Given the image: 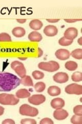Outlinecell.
<instances>
[{
	"instance_id": "cell-1",
	"label": "cell",
	"mask_w": 82,
	"mask_h": 124,
	"mask_svg": "<svg viewBox=\"0 0 82 124\" xmlns=\"http://www.w3.org/2000/svg\"><path fill=\"white\" fill-rule=\"evenodd\" d=\"M21 84L18 77L9 72H0V92H10Z\"/></svg>"
},
{
	"instance_id": "cell-2",
	"label": "cell",
	"mask_w": 82,
	"mask_h": 124,
	"mask_svg": "<svg viewBox=\"0 0 82 124\" xmlns=\"http://www.w3.org/2000/svg\"><path fill=\"white\" fill-rule=\"evenodd\" d=\"M19 100L15 97L13 94L2 93L0 94V104L3 105H16L19 102Z\"/></svg>"
},
{
	"instance_id": "cell-3",
	"label": "cell",
	"mask_w": 82,
	"mask_h": 124,
	"mask_svg": "<svg viewBox=\"0 0 82 124\" xmlns=\"http://www.w3.org/2000/svg\"><path fill=\"white\" fill-rule=\"evenodd\" d=\"M38 67L43 70L52 72L59 69L60 65L56 61H50L47 62H41L38 64Z\"/></svg>"
},
{
	"instance_id": "cell-4",
	"label": "cell",
	"mask_w": 82,
	"mask_h": 124,
	"mask_svg": "<svg viewBox=\"0 0 82 124\" xmlns=\"http://www.w3.org/2000/svg\"><path fill=\"white\" fill-rule=\"evenodd\" d=\"M19 113L22 115L35 117L38 115V110L37 108L32 107L28 104H24L19 107Z\"/></svg>"
},
{
	"instance_id": "cell-5",
	"label": "cell",
	"mask_w": 82,
	"mask_h": 124,
	"mask_svg": "<svg viewBox=\"0 0 82 124\" xmlns=\"http://www.w3.org/2000/svg\"><path fill=\"white\" fill-rule=\"evenodd\" d=\"M11 68L17 73V75L21 78L26 76V70L24 64L21 62L15 61L13 62L10 65Z\"/></svg>"
},
{
	"instance_id": "cell-6",
	"label": "cell",
	"mask_w": 82,
	"mask_h": 124,
	"mask_svg": "<svg viewBox=\"0 0 82 124\" xmlns=\"http://www.w3.org/2000/svg\"><path fill=\"white\" fill-rule=\"evenodd\" d=\"M65 91L68 94L80 95L82 94V86L76 83L70 84L65 87Z\"/></svg>"
},
{
	"instance_id": "cell-7",
	"label": "cell",
	"mask_w": 82,
	"mask_h": 124,
	"mask_svg": "<svg viewBox=\"0 0 82 124\" xmlns=\"http://www.w3.org/2000/svg\"><path fill=\"white\" fill-rule=\"evenodd\" d=\"M28 100L30 103L33 105L38 106L45 101L46 97L43 95H34L29 97Z\"/></svg>"
},
{
	"instance_id": "cell-8",
	"label": "cell",
	"mask_w": 82,
	"mask_h": 124,
	"mask_svg": "<svg viewBox=\"0 0 82 124\" xmlns=\"http://www.w3.org/2000/svg\"><path fill=\"white\" fill-rule=\"evenodd\" d=\"M53 80L58 83H64L69 80V76L67 73L60 72L56 73L53 77Z\"/></svg>"
},
{
	"instance_id": "cell-9",
	"label": "cell",
	"mask_w": 82,
	"mask_h": 124,
	"mask_svg": "<svg viewBox=\"0 0 82 124\" xmlns=\"http://www.w3.org/2000/svg\"><path fill=\"white\" fill-rule=\"evenodd\" d=\"M64 37L68 40H73L78 35V30L75 28H69L64 33Z\"/></svg>"
},
{
	"instance_id": "cell-10",
	"label": "cell",
	"mask_w": 82,
	"mask_h": 124,
	"mask_svg": "<svg viewBox=\"0 0 82 124\" xmlns=\"http://www.w3.org/2000/svg\"><path fill=\"white\" fill-rule=\"evenodd\" d=\"M55 55L58 60L65 61L70 57V52L67 49H60L57 50L55 53Z\"/></svg>"
},
{
	"instance_id": "cell-11",
	"label": "cell",
	"mask_w": 82,
	"mask_h": 124,
	"mask_svg": "<svg viewBox=\"0 0 82 124\" xmlns=\"http://www.w3.org/2000/svg\"><path fill=\"white\" fill-rule=\"evenodd\" d=\"M69 115V114L67 111L65 110L59 108L56 109L53 113V117L58 121H62L67 118Z\"/></svg>"
},
{
	"instance_id": "cell-12",
	"label": "cell",
	"mask_w": 82,
	"mask_h": 124,
	"mask_svg": "<svg viewBox=\"0 0 82 124\" xmlns=\"http://www.w3.org/2000/svg\"><path fill=\"white\" fill-rule=\"evenodd\" d=\"M43 32L46 36L49 37H53L57 34L58 29L56 26L49 25L45 27Z\"/></svg>"
},
{
	"instance_id": "cell-13",
	"label": "cell",
	"mask_w": 82,
	"mask_h": 124,
	"mask_svg": "<svg viewBox=\"0 0 82 124\" xmlns=\"http://www.w3.org/2000/svg\"><path fill=\"white\" fill-rule=\"evenodd\" d=\"M65 101L61 98H56L52 99L51 101V106L54 109L62 108L65 106Z\"/></svg>"
},
{
	"instance_id": "cell-14",
	"label": "cell",
	"mask_w": 82,
	"mask_h": 124,
	"mask_svg": "<svg viewBox=\"0 0 82 124\" xmlns=\"http://www.w3.org/2000/svg\"><path fill=\"white\" fill-rule=\"evenodd\" d=\"M29 40L32 42H40L43 39L42 35L37 31H33L28 35Z\"/></svg>"
},
{
	"instance_id": "cell-15",
	"label": "cell",
	"mask_w": 82,
	"mask_h": 124,
	"mask_svg": "<svg viewBox=\"0 0 82 124\" xmlns=\"http://www.w3.org/2000/svg\"><path fill=\"white\" fill-rule=\"evenodd\" d=\"M43 22L38 19H34L29 23L30 28L36 31L40 30L43 27Z\"/></svg>"
},
{
	"instance_id": "cell-16",
	"label": "cell",
	"mask_w": 82,
	"mask_h": 124,
	"mask_svg": "<svg viewBox=\"0 0 82 124\" xmlns=\"http://www.w3.org/2000/svg\"><path fill=\"white\" fill-rule=\"evenodd\" d=\"M30 95V93L25 88L19 89L15 93V96L18 98H29Z\"/></svg>"
},
{
	"instance_id": "cell-17",
	"label": "cell",
	"mask_w": 82,
	"mask_h": 124,
	"mask_svg": "<svg viewBox=\"0 0 82 124\" xmlns=\"http://www.w3.org/2000/svg\"><path fill=\"white\" fill-rule=\"evenodd\" d=\"M12 33L15 37L18 38L22 37L25 35L26 31L22 27H15L13 30Z\"/></svg>"
},
{
	"instance_id": "cell-18",
	"label": "cell",
	"mask_w": 82,
	"mask_h": 124,
	"mask_svg": "<svg viewBox=\"0 0 82 124\" xmlns=\"http://www.w3.org/2000/svg\"><path fill=\"white\" fill-rule=\"evenodd\" d=\"M48 94L51 96H57L60 95L61 90L60 87L57 86H51L47 90Z\"/></svg>"
},
{
	"instance_id": "cell-19",
	"label": "cell",
	"mask_w": 82,
	"mask_h": 124,
	"mask_svg": "<svg viewBox=\"0 0 82 124\" xmlns=\"http://www.w3.org/2000/svg\"><path fill=\"white\" fill-rule=\"evenodd\" d=\"M21 84L26 86H33V81L30 76H25L21 79Z\"/></svg>"
},
{
	"instance_id": "cell-20",
	"label": "cell",
	"mask_w": 82,
	"mask_h": 124,
	"mask_svg": "<svg viewBox=\"0 0 82 124\" xmlns=\"http://www.w3.org/2000/svg\"><path fill=\"white\" fill-rule=\"evenodd\" d=\"M65 67L69 71H74L77 68L78 65L76 62L70 61L66 62L65 64Z\"/></svg>"
},
{
	"instance_id": "cell-21",
	"label": "cell",
	"mask_w": 82,
	"mask_h": 124,
	"mask_svg": "<svg viewBox=\"0 0 82 124\" xmlns=\"http://www.w3.org/2000/svg\"><path fill=\"white\" fill-rule=\"evenodd\" d=\"M70 55L76 60H81L82 59V49H76L74 50L70 53Z\"/></svg>"
},
{
	"instance_id": "cell-22",
	"label": "cell",
	"mask_w": 82,
	"mask_h": 124,
	"mask_svg": "<svg viewBox=\"0 0 82 124\" xmlns=\"http://www.w3.org/2000/svg\"><path fill=\"white\" fill-rule=\"evenodd\" d=\"M34 87L36 92L38 93H41L45 90L46 84L43 82H38L34 85Z\"/></svg>"
},
{
	"instance_id": "cell-23",
	"label": "cell",
	"mask_w": 82,
	"mask_h": 124,
	"mask_svg": "<svg viewBox=\"0 0 82 124\" xmlns=\"http://www.w3.org/2000/svg\"><path fill=\"white\" fill-rule=\"evenodd\" d=\"M71 79L74 82H77L82 81V73L81 72H75L71 76Z\"/></svg>"
},
{
	"instance_id": "cell-24",
	"label": "cell",
	"mask_w": 82,
	"mask_h": 124,
	"mask_svg": "<svg viewBox=\"0 0 82 124\" xmlns=\"http://www.w3.org/2000/svg\"><path fill=\"white\" fill-rule=\"evenodd\" d=\"M73 41L72 40H68L66 39L64 37H63L58 40V44L62 46H68L71 45Z\"/></svg>"
},
{
	"instance_id": "cell-25",
	"label": "cell",
	"mask_w": 82,
	"mask_h": 124,
	"mask_svg": "<svg viewBox=\"0 0 82 124\" xmlns=\"http://www.w3.org/2000/svg\"><path fill=\"white\" fill-rule=\"evenodd\" d=\"M11 38L8 34L2 33L0 34V42H11Z\"/></svg>"
},
{
	"instance_id": "cell-26",
	"label": "cell",
	"mask_w": 82,
	"mask_h": 124,
	"mask_svg": "<svg viewBox=\"0 0 82 124\" xmlns=\"http://www.w3.org/2000/svg\"><path fill=\"white\" fill-rule=\"evenodd\" d=\"M71 123L73 124H82V116L73 115L71 118Z\"/></svg>"
},
{
	"instance_id": "cell-27",
	"label": "cell",
	"mask_w": 82,
	"mask_h": 124,
	"mask_svg": "<svg viewBox=\"0 0 82 124\" xmlns=\"http://www.w3.org/2000/svg\"><path fill=\"white\" fill-rule=\"evenodd\" d=\"M32 76L33 78L36 80L42 79L44 77V74L43 72L38 70H35L32 72Z\"/></svg>"
},
{
	"instance_id": "cell-28",
	"label": "cell",
	"mask_w": 82,
	"mask_h": 124,
	"mask_svg": "<svg viewBox=\"0 0 82 124\" xmlns=\"http://www.w3.org/2000/svg\"><path fill=\"white\" fill-rule=\"evenodd\" d=\"M73 113L75 115L82 116V106L78 105L74 107L73 108Z\"/></svg>"
},
{
	"instance_id": "cell-29",
	"label": "cell",
	"mask_w": 82,
	"mask_h": 124,
	"mask_svg": "<svg viewBox=\"0 0 82 124\" xmlns=\"http://www.w3.org/2000/svg\"><path fill=\"white\" fill-rule=\"evenodd\" d=\"M21 124H36L37 122L34 119L31 118H25L21 120Z\"/></svg>"
},
{
	"instance_id": "cell-30",
	"label": "cell",
	"mask_w": 82,
	"mask_h": 124,
	"mask_svg": "<svg viewBox=\"0 0 82 124\" xmlns=\"http://www.w3.org/2000/svg\"><path fill=\"white\" fill-rule=\"evenodd\" d=\"M54 122L51 119L49 118H44L42 119L40 122V124H53Z\"/></svg>"
},
{
	"instance_id": "cell-31",
	"label": "cell",
	"mask_w": 82,
	"mask_h": 124,
	"mask_svg": "<svg viewBox=\"0 0 82 124\" xmlns=\"http://www.w3.org/2000/svg\"><path fill=\"white\" fill-rule=\"evenodd\" d=\"M2 124H15V122L11 119H6L2 122Z\"/></svg>"
},
{
	"instance_id": "cell-32",
	"label": "cell",
	"mask_w": 82,
	"mask_h": 124,
	"mask_svg": "<svg viewBox=\"0 0 82 124\" xmlns=\"http://www.w3.org/2000/svg\"><path fill=\"white\" fill-rule=\"evenodd\" d=\"M82 19H65L64 21H65L66 22L68 23H74L79 21H81Z\"/></svg>"
},
{
	"instance_id": "cell-33",
	"label": "cell",
	"mask_w": 82,
	"mask_h": 124,
	"mask_svg": "<svg viewBox=\"0 0 82 124\" xmlns=\"http://www.w3.org/2000/svg\"><path fill=\"white\" fill-rule=\"evenodd\" d=\"M46 20L48 22L50 23H56L59 21L60 20V19H47Z\"/></svg>"
},
{
	"instance_id": "cell-34",
	"label": "cell",
	"mask_w": 82,
	"mask_h": 124,
	"mask_svg": "<svg viewBox=\"0 0 82 124\" xmlns=\"http://www.w3.org/2000/svg\"><path fill=\"white\" fill-rule=\"evenodd\" d=\"M38 57H41L43 55V50L40 48H38Z\"/></svg>"
},
{
	"instance_id": "cell-35",
	"label": "cell",
	"mask_w": 82,
	"mask_h": 124,
	"mask_svg": "<svg viewBox=\"0 0 82 124\" xmlns=\"http://www.w3.org/2000/svg\"><path fill=\"white\" fill-rule=\"evenodd\" d=\"M4 108L2 106H0V116L4 114Z\"/></svg>"
},
{
	"instance_id": "cell-36",
	"label": "cell",
	"mask_w": 82,
	"mask_h": 124,
	"mask_svg": "<svg viewBox=\"0 0 82 124\" xmlns=\"http://www.w3.org/2000/svg\"><path fill=\"white\" fill-rule=\"evenodd\" d=\"M17 21L19 23H24L26 22V19H17Z\"/></svg>"
},
{
	"instance_id": "cell-37",
	"label": "cell",
	"mask_w": 82,
	"mask_h": 124,
	"mask_svg": "<svg viewBox=\"0 0 82 124\" xmlns=\"http://www.w3.org/2000/svg\"><path fill=\"white\" fill-rule=\"evenodd\" d=\"M78 43H79L81 46H82V37H81L78 39Z\"/></svg>"
},
{
	"instance_id": "cell-38",
	"label": "cell",
	"mask_w": 82,
	"mask_h": 124,
	"mask_svg": "<svg viewBox=\"0 0 82 124\" xmlns=\"http://www.w3.org/2000/svg\"><path fill=\"white\" fill-rule=\"evenodd\" d=\"M19 60H26V59H27V58H24V59H23V58L19 57Z\"/></svg>"
}]
</instances>
